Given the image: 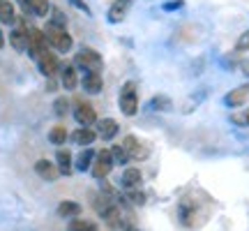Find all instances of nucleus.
Segmentation results:
<instances>
[{
  "label": "nucleus",
  "instance_id": "f257e3e1",
  "mask_svg": "<svg viewBox=\"0 0 249 231\" xmlns=\"http://www.w3.org/2000/svg\"><path fill=\"white\" fill-rule=\"evenodd\" d=\"M44 37H46V44L55 49V51H60V54H67L71 49V35L65 30V26H58V23H49L44 30Z\"/></svg>",
  "mask_w": 249,
  "mask_h": 231
},
{
  "label": "nucleus",
  "instance_id": "f03ea898",
  "mask_svg": "<svg viewBox=\"0 0 249 231\" xmlns=\"http://www.w3.org/2000/svg\"><path fill=\"white\" fill-rule=\"evenodd\" d=\"M139 109V97H136V83L127 81L120 90V111L124 116H134Z\"/></svg>",
  "mask_w": 249,
  "mask_h": 231
},
{
  "label": "nucleus",
  "instance_id": "7ed1b4c3",
  "mask_svg": "<svg viewBox=\"0 0 249 231\" xmlns=\"http://www.w3.org/2000/svg\"><path fill=\"white\" fill-rule=\"evenodd\" d=\"M113 155H111V151H99L97 155H95V160H92V167H90V173L95 178H107L108 173H111V169H113Z\"/></svg>",
  "mask_w": 249,
  "mask_h": 231
},
{
  "label": "nucleus",
  "instance_id": "20e7f679",
  "mask_svg": "<svg viewBox=\"0 0 249 231\" xmlns=\"http://www.w3.org/2000/svg\"><path fill=\"white\" fill-rule=\"evenodd\" d=\"M74 62H76V67L86 72H102V56L95 49H81Z\"/></svg>",
  "mask_w": 249,
  "mask_h": 231
},
{
  "label": "nucleus",
  "instance_id": "39448f33",
  "mask_svg": "<svg viewBox=\"0 0 249 231\" xmlns=\"http://www.w3.org/2000/svg\"><path fill=\"white\" fill-rule=\"evenodd\" d=\"M35 60H37V65H39V70H42V74H44V77H53V74H58V70H60L58 58L51 54V49H49V46H46V49H42V51L35 56Z\"/></svg>",
  "mask_w": 249,
  "mask_h": 231
},
{
  "label": "nucleus",
  "instance_id": "423d86ee",
  "mask_svg": "<svg viewBox=\"0 0 249 231\" xmlns=\"http://www.w3.org/2000/svg\"><path fill=\"white\" fill-rule=\"evenodd\" d=\"M123 148L127 151L129 160H145V157H148V153H150L141 141H139V139H136V136H132V134H129V136H124Z\"/></svg>",
  "mask_w": 249,
  "mask_h": 231
},
{
  "label": "nucleus",
  "instance_id": "0eeeda50",
  "mask_svg": "<svg viewBox=\"0 0 249 231\" xmlns=\"http://www.w3.org/2000/svg\"><path fill=\"white\" fill-rule=\"evenodd\" d=\"M74 118H76V123L81 127H92V125L97 123V114H95V109L90 107V104H79L76 111H74Z\"/></svg>",
  "mask_w": 249,
  "mask_h": 231
},
{
  "label": "nucleus",
  "instance_id": "6e6552de",
  "mask_svg": "<svg viewBox=\"0 0 249 231\" xmlns=\"http://www.w3.org/2000/svg\"><path fill=\"white\" fill-rule=\"evenodd\" d=\"M247 99H249V83H245V86H240V88L231 90V93L224 97V104L231 107V109H238V107H242Z\"/></svg>",
  "mask_w": 249,
  "mask_h": 231
},
{
  "label": "nucleus",
  "instance_id": "1a4fd4ad",
  "mask_svg": "<svg viewBox=\"0 0 249 231\" xmlns=\"http://www.w3.org/2000/svg\"><path fill=\"white\" fill-rule=\"evenodd\" d=\"M9 42H12V46L17 51H28L30 49V35H28V30H23V28H14L9 33Z\"/></svg>",
  "mask_w": 249,
  "mask_h": 231
},
{
  "label": "nucleus",
  "instance_id": "9d476101",
  "mask_svg": "<svg viewBox=\"0 0 249 231\" xmlns=\"http://www.w3.org/2000/svg\"><path fill=\"white\" fill-rule=\"evenodd\" d=\"M129 7H132V0H116V2L111 5V9H108V21H111V23H120Z\"/></svg>",
  "mask_w": 249,
  "mask_h": 231
},
{
  "label": "nucleus",
  "instance_id": "9b49d317",
  "mask_svg": "<svg viewBox=\"0 0 249 231\" xmlns=\"http://www.w3.org/2000/svg\"><path fill=\"white\" fill-rule=\"evenodd\" d=\"M97 136H102V139H113L118 134V123L113 120V118H102V120H97Z\"/></svg>",
  "mask_w": 249,
  "mask_h": 231
},
{
  "label": "nucleus",
  "instance_id": "f8f14e48",
  "mask_svg": "<svg viewBox=\"0 0 249 231\" xmlns=\"http://www.w3.org/2000/svg\"><path fill=\"white\" fill-rule=\"evenodd\" d=\"M95 139H97V132L92 127H79L76 132H71V141L79 146H92Z\"/></svg>",
  "mask_w": 249,
  "mask_h": 231
},
{
  "label": "nucleus",
  "instance_id": "ddd939ff",
  "mask_svg": "<svg viewBox=\"0 0 249 231\" xmlns=\"http://www.w3.org/2000/svg\"><path fill=\"white\" fill-rule=\"evenodd\" d=\"M35 171H37V176L44 178V180H55V178H58V173H60V171H58V167H55V164H51L49 160H39V162H37Z\"/></svg>",
  "mask_w": 249,
  "mask_h": 231
},
{
  "label": "nucleus",
  "instance_id": "4468645a",
  "mask_svg": "<svg viewBox=\"0 0 249 231\" xmlns=\"http://www.w3.org/2000/svg\"><path fill=\"white\" fill-rule=\"evenodd\" d=\"M124 190H136L139 183H141V171L139 169H124L123 171V178H120Z\"/></svg>",
  "mask_w": 249,
  "mask_h": 231
},
{
  "label": "nucleus",
  "instance_id": "2eb2a0df",
  "mask_svg": "<svg viewBox=\"0 0 249 231\" xmlns=\"http://www.w3.org/2000/svg\"><path fill=\"white\" fill-rule=\"evenodd\" d=\"M83 88L92 93V95H97L102 93V77H99V72H86V79H83Z\"/></svg>",
  "mask_w": 249,
  "mask_h": 231
},
{
  "label": "nucleus",
  "instance_id": "dca6fc26",
  "mask_svg": "<svg viewBox=\"0 0 249 231\" xmlns=\"http://www.w3.org/2000/svg\"><path fill=\"white\" fill-rule=\"evenodd\" d=\"M62 86L67 90H74L76 88V83H79V77H76V67H71V65H67V67H62Z\"/></svg>",
  "mask_w": 249,
  "mask_h": 231
},
{
  "label": "nucleus",
  "instance_id": "f3484780",
  "mask_svg": "<svg viewBox=\"0 0 249 231\" xmlns=\"http://www.w3.org/2000/svg\"><path fill=\"white\" fill-rule=\"evenodd\" d=\"M17 21V12L9 0H0V23H14Z\"/></svg>",
  "mask_w": 249,
  "mask_h": 231
},
{
  "label": "nucleus",
  "instance_id": "a211bd4d",
  "mask_svg": "<svg viewBox=\"0 0 249 231\" xmlns=\"http://www.w3.org/2000/svg\"><path fill=\"white\" fill-rule=\"evenodd\" d=\"M55 162H58V171H60L62 176H70V173H71V157H70V153H67V151H58Z\"/></svg>",
  "mask_w": 249,
  "mask_h": 231
},
{
  "label": "nucleus",
  "instance_id": "6ab92c4d",
  "mask_svg": "<svg viewBox=\"0 0 249 231\" xmlns=\"http://www.w3.org/2000/svg\"><path fill=\"white\" fill-rule=\"evenodd\" d=\"M81 213V206L74 204V201H60V206H58V215L60 217H74V215Z\"/></svg>",
  "mask_w": 249,
  "mask_h": 231
},
{
  "label": "nucleus",
  "instance_id": "aec40b11",
  "mask_svg": "<svg viewBox=\"0 0 249 231\" xmlns=\"http://www.w3.org/2000/svg\"><path fill=\"white\" fill-rule=\"evenodd\" d=\"M180 220H182V224H187V227H192V220H196V208L189 201H182L180 204Z\"/></svg>",
  "mask_w": 249,
  "mask_h": 231
},
{
  "label": "nucleus",
  "instance_id": "412c9836",
  "mask_svg": "<svg viewBox=\"0 0 249 231\" xmlns=\"http://www.w3.org/2000/svg\"><path fill=\"white\" fill-rule=\"evenodd\" d=\"M95 155H97V153H92L90 148H88V151H83L79 157H76V169H79V171H88L90 167H92V160H95Z\"/></svg>",
  "mask_w": 249,
  "mask_h": 231
},
{
  "label": "nucleus",
  "instance_id": "4be33fe9",
  "mask_svg": "<svg viewBox=\"0 0 249 231\" xmlns=\"http://www.w3.org/2000/svg\"><path fill=\"white\" fill-rule=\"evenodd\" d=\"M30 2V12L37 17H46L49 14V0H28Z\"/></svg>",
  "mask_w": 249,
  "mask_h": 231
},
{
  "label": "nucleus",
  "instance_id": "5701e85b",
  "mask_svg": "<svg viewBox=\"0 0 249 231\" xmlns=\"http://www.w3.org/2000/svg\"><path fill=\"white\" fill-rule=\"evenodd\" d=\"M111 155H113V162H116V164H127V162H129V155H127V151L123 148V143L113 146V148H111Z\"/></svg>",
  "mask_w": 249,
  "mask_h": 231
},
{
  "label": "nucleus",
  "instance_id": "b1692460",
  "mask_svg": "<svg viewBox=\"0 0 249 231\" xmlns=\"http://www.w3.org/2000/svg\"><path fill=\"white\" fill-rule=\"evenodd\" d=\"M49 139H51L55 146H62V143L67 141V130H65V127H53L51 134H49Z\"/></svg>",
  "mask_w": 249,
  "mask_h": 231
},
{
  "label": "nucleus",
  "instance_id": "393cba45",
  "mask_svg": "<svg viewBox=\"0 0 249 231\" xmlns=\"http://www.w3.org/2000/svg\"><path fill=\"white\" fill-rule=\"evenodd\" d=\"M231 123L240 125V127H249V109H245V111H240V114H233Z\"/></svg>",
  "mask_w": 249,
  "mask_h": 231
},
{
  "label": "nucleus",
  "instance_id": "a878e982",
  "mask_svg": "<svg viewBox=\"0 0 249 231\" xmlns=\"http://www.w3.org/2000/svg\"><path fill=\"white\" fill-rule=\"evenodd\" d=\"M152 109H157V111H169L171 109V99L169 97H161V95H157V97L150 102Z\"/></svg>",
  "mask_w": 249,
  "mask_h": 231
},
{
  "label": "nucleus",
  "instance_id": "bb28decb",
  "mask_svg": "<svg viewBox=\"0 0 249 231\" xmlns=\"http://www.w3.org/2000/svg\"><path fill=\"white\" fill-rule=\"evenodd\" d=\"M95 224L90 222V220H71L70 222V231H88L92 229Z\"/></svg>",
  "mask_w": 249,
  "mask_h": 231
},
{
  "label": "nucleus",
  "instance_id": "cd10ccee",
  "mask_svg": "<svg viewBox=\"0 0 249 231\" xmlns=\"http://www.w3.org/2000/svg\"><path fill=\"white\" fill-rule=\"evenodd\" d=\"M235 49H238V51H249V30H245V33L238 37V42H235Z\"/></svg>",
  "mask_w": 249,
  "mask_h": 231
},
{
  "label": "nucleus",
  "instance_id": "c85d7f7f",
  "mask_svg": "<svg viewBox=\"0 0 249 231\" xmlns=\"http://www.w3.org/2000/svg\"><path fill=\"white\" fill-rule=\"evenodd\" d=\"M127 196L132 199L134 204H145V194H143V192H136V190H127Z\"/></svg>",
  "mask_w": 249,
  "mask_h": 231
},
{
  "label": "nucleus",
  "instance_id": "c756f323",
  "mask_svg": "<svg viewBox=\"0 0 249 231\" xmlns=\"http://www.w3.org/2000/svg\"><path fill=\"white\" fill-rule=\"evenodd\" d=\"M55 111H58V114H67V99L62 97V99H58V102H55Z\"/></svg>",
  "mask_w": 249,
  "mask_h": 231
},
{
  "label": "nucleus",
  "instance_id": "7c9ffc66",
  "mask_svg": "<svg viewBox=\"0 0 249 231\" xmlns=\"http://www.w3.org/2000/svg\"><path fill=\"white\" fill-rule=\"evenodd\" d=\"M70 2H71V5H74V7L83 9L86 14H90V7H88V5H86V2H83V0H70Z\"/></svg>",
  "mask_w": 249,
  "mask_h": 231
},
{
  "label": "nucleus",
  "instance_id": "2f4dec72",
  "mask_svg": "<svg viewBox=\"0 0 249 231\" xmlns=\"http://www.w3.org/2000/svg\"><path fill=\"white\" fill-rule=\"evenodd\" d=\"M120 227H123V229H124V231H139V229H136V227H134V224H132V222H129V220H124V222H123V224H120Z\"/></svg>",
  "mask_w": 249,
  "mask_h": 231
},
{
  "label": "nucleus",
  "instance_id": "473e14b6",
  "mask_svg": "<svg viewBox=\"0 0 249 231\" xmlns=\"http://www.w3.org/2000/svg\"><path fill=\"white\" fill-rule=\"evenodd\" d=\"M180 5H182V2L178 0V2H169V5H164V7H166V9H176V7H180Z\"/></svg>",
  "mask_w": 249,
  "mask_h": 231
},
{
  "label": "nucleus",
  "instance_id": "72a5a7b5",
  "mask_svg": "<svg viewBox=\"0 0 249 231\" xmlns=\"http://www.w3.org/2000/svg\"><path fill=\"white\" fill-rule=\"evenodd\" d=\"M5 46V39H2V33H0V49Z\"/></svg>",
  "mask_w": 249,
  "mask_h": 231
},
{
  "label": "nucleus",
  "instance_id": "f704fd0d",
  "mask_svg": "<svg viewBox=\"0 0 249 231\" xmlns=\"http://www.w3.org/2000/svg\"><path fill=\"white\" fill-rule=\"evenodd\" d=\"M88 231H97V229H95V227H92V229H88Z\"/></svg>",
  "mask_w": 249,
  "mask_h": 231
}]
</instances>
